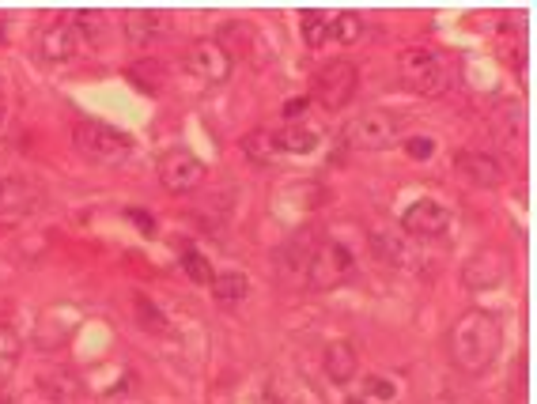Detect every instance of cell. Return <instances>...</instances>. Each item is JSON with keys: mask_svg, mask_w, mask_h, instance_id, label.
<instances>
[{"mask_svg": "<svg viewBox=\"0 0 537 404\" xmlns=\"http://www.w3.org/2000/svg\"><path fill=\"white\" fill-rule=\"evenodd\" d=\"M125 216H129V219H133V223H137V231H140V235H148V238L156 235V219L148 216L144 208H125Z\"/></svg>", "mask_w": 537, "mask_h": 404, "instance_id": "27", "label": "cell"}, {"mask_svg": "<svg viewBox=\"0 0 537 404\" xmlns=\"http://www.w3.org/2000/svg\"><path fill=\"white\" fill-rule=\"evenodd\" d=\"M133 306H137V321L144 325V329H156V333H163V329H167V318L159 314L156 303H148L144 295H133Z\"/></svg>", "mask_w": 537, "mask_h": 404, "instance_id": "26", "label": "cell"}, {"mask_svg": "<svg viewBox=\"0 0 537 404\" xmlns=\"http://www.w3.org/2000/svg\"><path fill=\"white\" fill-rule=\"evenodd\" d=\"M159 182L167 193H193V189L205 182V163L197 159L193 152H182V148H174L159 159Z\"/></svg>", "mask_w": 537, "mask_h": 404, "instance_id": "8", "label": "cell"}, {"mask_svg": "<svg viewBox=\"0 0 537 404\" xmlns=\"http://www.w3.org/2000/svg\"><path fill=\"white\" fill-rule=\"evenodd\" d=\"M231 65H235L231 53L220 42H212V38L190 46V53H186V68H190L197 80H205V84H224L227 76H231Z\"/></svg>", "mask_w": 537, "mask_h": 404, "instance_id": "10", "label": "cell"}, {"mask_svg": "<svg viewBox=\"0 0 537 404\" xmlns=\"http://www.w3.org/2000/svg\"><path fill=\"white\" fill-rule=\"evenodd\" d=\"M371 250H375V257H379L382 265H401V261H405L401 238L386 235V231H375V235H371Z\"/></svg>", "mask_w": 537, "mask_h": 404, "instance_id": "24", "label": "cell"}, {"mask_svg": "<svg viewBox=\"0 0 537 404\" xmlns=\"http://www.w3.org/2000/svg\"><path fill=\"white\" fill-rule=\"evenodd\" d=\"M299 31H303V42H307L311 50L326 46V42H330V12H322V8L303 12V19H299Z\"/></svg>", "mask_w": 537, "mask_h": 404, "instance_id": "21", "label": "cell"}, {"mask_svg": "<svg viewBox=\"0 0 537 404\" xmlns=\"http://www.w3.org/2000/svg\"><path fill=\"white\" fill-rule=\"evenodd\" d=\"M364 393L379 397V401H394V386H390L386 378H367V382H364Z\"/></svg>", "mask_w": 537, "mask_h": 404, "instance_id": "28", "label": "cell"}, {"mask_svg": "<svg viewBox=\"0 0 537 404\" xmlns=\"http://www.w3.org/2000/svg\"><path fill=\"white\" fill-rule=\"evenodd\" d=\"M208 287H212V299L220 306H239L250 295V280L243 272H220Z\"/></svg>", "mask_w": 537, "mask_h": 404, "instance_id": "16", "label": "cell"}, {"mask_svg": "<svg viewBox=\"0 0 537 404\" xmlns=\"http://www.w3.org/2000/svg\"><path fill=\"white\" fill-rule=\"evenodd\" d=\"M356 276V257L348 250L345 242H318L311 250V261H307V280L318 291H330V287H341Z\"/></svg>", "mask_w": 537, "mask_h": 404, "instance_id": "5", "label": "cell"}, {"mask_svg": "<svg viewBox=\"0 0 537 404\" xmlns=\"http://www.w3.org/2000/svg\"><path fill=\"white\" fill-rule=\"evenodd\" d=\"M258 404H280V397H277V393H273V389H261Z\"/></svg>", "mask_w": 537, "mask_h": 404, "instance_id": "32", "label": "cell"}, {"mask_svg": "<svg viewBox=\"0 0 537 404\" xmlns=\"http://www.w3.org/2000/svg\"><path fill=\"white\" fill-rule=\"evenodd\" d=\"M4 404H38V389L35 393H31V389H27V393H12Z\"/></svg>", "mask_w": 537, "mask_h": 404, "instance_id": "31", "label": "cell"}, {"mask_svg": "<svg viewBox=\"0 0 537 404\" xmlns=\"http://www.w3.org/2000/svg\"><path fill=\"white\" fill-rule=\"evenodd\" d=\"M182 272L201 287H208L212 280H216V272H212V265H208V257L197 250H182Z\"/></svg>", "mask_w": 537, "mask_h": 404, "instance_id": "25", "label": "cell"}, {"mask_svg": "<svg viewBox=\"0 0 537 404\" xmlns=\"http://www.w3.org/2000/svg\"><path fill=\"white\" fill-rule=\"evenodd\" d=\"M273 140H277V152H292V155H307L318 148V133H314V129H303V125L277 129Z\"/></svg>", "mask_w": 537, "mask_h": 404, "instance_id": "18", "label": "cell"}, {"mask_svg": "<svg viewBox=\"0 0 537 404\" xmlns=\"http://www.w3.org/2000/svg\"><path fill=\"white\" fill-rule=\"evenodd\" d=\"M16 363H19V337L8 329V325H0V382L12 378Z\"/></svg>", "mask_w": 537, "mask_h": 404, "instance_id": "23", "label": "cell"}, {"mask_svg": "<svg viewBox=\"0 0 537 404\" xmlns=\"http://www.w3.org/2000/svg\"><path fill=\"white\" fill-rule=\"evenodd\" d=\"M326 374H330L333 386H348L360 374V355L348 340H333L326 348Z\"/></svg>", "mask_w": 537, "mask_h": 404, "instance_id": "15", "label": "cell"}, {"mask_svg": "<svg viewBox=\"0 0 537 404\" xmlns=\"http://www.w3.org/2000/svg\"><path fill=\"white\" fill-rule=\"evenodd\" d=\"M503 276H507V261H503L496 250H481L473 261L466 265V272H462V280H466L473 291L477 287H496L503 284Z\"/></svg>", "mask_w": 537, "mask_h": 404, "instance_id": "14", "label": "cell"}, {"mask_svg": "<svg viewBox=\"0 0 537 404\" xmlns=\"http://www.w3.org/2000/svg\"><path fill=\"white\" fill-rule=\"evenodd\" d=\"M243 155L254 163V167H269L273 163V155H277V140L269 129H254V133L243 140Z\"/></svg>", "mask_w": 537, "mask_h": 404, "instance_id": "20", "label": "cell"}, {"mask_svg": "<svg viewBox=\"0 0 537 404\" xmlns=\"http://www.w3.org/2000/svg\"><path fill=\"white\" fill-rule=\"evenodd\" d=\"M125 76H129V84L137 87V91H144V95H159V91H163V61H156V57L133 61Z\"/></svg>", "mask_w": 537, "mask_h": 404, "instance_id": "17", "label": "cell"}, {"mask_svg": "<svg viewBox=\"0 0 537 404\" xmlns=\"http://www.w3.org/2000/svg\"><path fill=\"white\" fill-rule=\"evenodd\" d=\"M356 87H360V72H356L352 61L341 57V61H330V65H322L314 72L311 95H314V102H322L333 114V110H345L348 102H352Z\"/></svg>", "mask_w": 537, "mask_h": 404, "instance_id": "7", "label": "cell"}, {"mask_svg": "<svg viewBox=\"0 0 537 404\" xmlns=\"http://www.w3.org/2000/svg\"><path fill=\"white\" fill-rule=\"evenodd\" d=\"M364 38V19L356 12H337L330 16V42H341V46H356Z\"/></svg>", "mask_w": 537, "mask_h": 404, "instance_id": "22", "label": "cell"}, {"mask_svg": "<svg viewBox=\"0 0 537 404\" xmlns=\"http://www.w3.org/2000/svg\"><path fill=\"white\" fill-rule=\"evenodd\" d=\"M345 404H367V401H360V397H352V401H345Z\"/></svg>", "mask_w": 537, "mask_h": 404, "instance_id": "33", "label": "cell"}, {"mask_svg": "<svg viewBox=\"0 0 537 404\" xmlns=\"http://www.w3.org/2000/svg\"><path fill=\"white\" fill-rule=\"evenodd\" d=\"M0 95H4V84H0Z\"/></svg>", "mask_w": 537, "mask_h": 404, "instance_id": "34", "label": "cell"}, {"mask_svg": "<svg viewBox=\"0 0 537 404\" xmlns=\"http://www.w3.org/2000/svg\"><path fill=\"white\" fill-rule=\"evenodd\" d=\"M398 140V118L386 110H364L345 125V144L352 152H386Z\"/></svg>", "mask_w": 537, "mask_h": 404, "instance_id": "6", "label": "cell"}, {"mask_svg": "<svg viewBox=\"0 0 537 404\" xmlns=\"http://www.w3.org/2000/svg\"><path fill=\"white\" fill-rule=\"evenodd\" d=\"M307 106H311L307 95H295V99L284 102V118H299V114H307Z\"/></svg>", "mask_w": 537, "mask_h": 404, "instance_id": "30", "label": "cell"}, {"mask_svg": "<svg viewBox=\"0 0 537 404\" xmlns=\"http://www.w3.org/2000/svg\"><path fill=\"white\" fill-rule=\"evenodd\" d=\"M405 152L413 155V159H432L435 144H432V140H428V136H413V140L405 144Z\"/></svg>", "mask_w": 537, "mask_h": 404, "instance_id": "29", "label": "cell"}, {"mask_svg": "<svg viewBox=\"0 0 537 404\" xmlns=\"http://www.w3.org/2000/svg\"><path fill=\"white\" fill-rule=\"evenodd\" d=\"M122 31L129 42L148 46V42H156V38L171 31V19H167V12H144V8H137V12H129L122 19Z\"/></svg>", "mask_w": 537, "mask_h": 404, "instance_id": "13", "label": "cell"}, {"mask_svg": "<svg viewBox=\"0 0 537 404\" xmlns=\"http://www.w3.org/2000/svg\"><path fill=\"white\" fill-rule=\"evenodd\" d=\"M503 344V325L496 314L488 310H469L454 321L451 329V363L469 378H481V374L496 363Z\"/></svg>", "mask_w": 537, "mask_h": 404, "instance_id": "1", "label": "cell"}, {"mask_svg": "<svg viewBox=\"0 0 537 404\" xmlns=\"http://www.w3.org/2000/svg\"><path fill=\"white\" fill-rule=\"evenodd\" d=\"M38 186L35 182H27V178H16V174H8V178H0V219H19V216H31L38 208Z\"/></svg>", "mask_w": 537, "mask_h": 404, "instance_id": "12", "label": "cell"}, {"mask_svg": "<svg viewBox=\"0 0 537 404\" xmlns=\"http://www.w3.org/2000/svg\"><path fill=\"white\" fill-rule=\"evenodd\" d=\"M398 76L413 95H428V99H432V95H443V91H447V80H451L447 61H443L435 50H424V46L401 53Z\"/></svg>", "mask_w": 537, "mask_h": 404, "instance_id": "4", "label": "cell"}, {"mask_svg": "<svg viewBox=\"0 0 537 404\" xmlns=\"http://www.w3.org/2000/svg\"><path fill=\"white\" fill-rule=\"evenodd\" d=\"M451 208H443L439 201L432 197H424V201H413L405 212H401V227H405V235L413 238H439L451 231Z\"/></svg>", "mask_w": 537, "mask_h": 404, "instance_id": "9", "label": "cell"}, {"mask_svg": "<svg viewBox=\"0 0 537 404\" xmlns=\"http://www.w3.org/2000/svg\"><path fill=\"white\" fill-rule=\"evenodd\" d=\"M99 34H103V16L99 12H72L69 19L53 23L50 31L42 34V57L46 61H69L84 46H91Z\"/></svg>", "mask_w": 537, "mask_h": 404, "instance_id": "3", "label": "cell"}, {"mask_svg": "<svg viewBox=\"0 0 537 404\" xmlns=\"http://www.w3.org/2000/svg\"><path fill=\"white\" fill-rule=\"evenodd\" d=\"M72 148L95 167H118L122 159L133 155V136L114 129V125H103V121H84L72 133Z\"/></svg>", "mask_w": 537, "mask_h": 404, "instance_id": "2", "label": "cell"}, {"mask_svg": "<svg viewBox=\"0 0 537 404\" xmlns=\"http://www.w3.org/2000/svg\"><path fill=\"white\" fill-rule=\"evenodd\" d=\"M454 167L466 178L469 186L477 189H496L503 182V163L492 152H477V148H466V152L454 155Z\"/></svg>", "mask_w": 537, "mask_h": 404, "instance_id": "11", "label": "cell"}, {"mask_svg": "<svg viewBox=\"0 0 537 404\" xmlns=\"http://www.w3.org/2000/svg\"><path fill=\"white\" fill-rule=\"evenodd\" d=\"M38 393L50 404H69V401H76L80 386H76L72 374H42V378H38Z\"/></svg>", "mask_w": 537, "mask_h": 404, "instance_id": "19", "label": "cell"}]
</instances>
